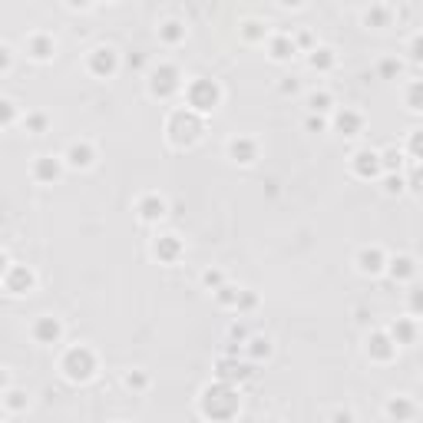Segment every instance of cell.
Segmentation results:
<instances>
[{"instance_id":"obj_1","label":"cell","mask_w":423,"mask_h":423,"mask_svg":"<svg viewBox=\"0 0 423 423\" xmlns=\"http://www.w3.org/2000/svg\"><path fill=\"white\" fill-rule=\"evenodd\" d=\"M238 391L232 387V384H222V380H215L212 387L202 391V400H198V407L202 413L209 417V420H232L235 413H238Z\"/></svg>"},{"instance_id":"obj_2","label":"cell","mask_w":423,"mask_h":423,"mask_svg":"<svg viewBox=\"0 0 423 423\" xmlns=\"http://www.w3.org/2000/svg\"><path fill=\"white\" fill-rule=\"evenodd\" d=\"M166 133H169V142L172 146H192L198 142V136L205 133V122L198 116L196 109H172L169 113V122H166Z\"/></svg>"},{"instance_id":"obj_3","label":"cell","mask_w":423,"mask_h":423,"mask_svg":"<svg viewBox=\"0 0 423 423\" xmlns=\"http://www.w3.org/2000/svg\"><path fill=\"white\" fill-rule=\"evenodd\" d=\"M60 370L66 374V380H73V384H86V380L96 374V354L90 348H83V344H76L63 354L60 361Z\"/></svg>"},{"instance_id":"obj_4","label":"cell","mask_w":423,"mask_h":423,"mask_svg":"<svg viewBox=\"0 0 423 423\" xmlns=\"http://www.w3.org/2000/svg\"><path fill=\"white\" fill-rule=\"evenodd\" d=\"M185 103H189V109H196L198 116L202 113H212L215 106L222 103V90H218V83L215 79H192L189 86H185Z\"/></svg>"},{"instance_id":"obj_5","label":"cell","mask_w":423,"mask_h":423,"mask_svg":"<svg viewBox=\"0 0 423 423\" xmlns=\"http://www.w3.org/2000/svg\"><path fill=\"white\" fill-rule=\"evenodd\" d=\"M182 90V73L179 66L172 63H159V70H152V79H149V93L159 96V100H169Z\"/></svg>"},{"instance_id":"obj_6","label":"cell","mask_w":423,"mask_h":423,"mask_svg":"<svg viewBox=\"0 0 423 423\" xmlns=\"http://www.w3.org/2000/svg\"><path fill=\"white\" fill-rule=\"evenodd\" d=\"M116 66H120V53L113 46H96V50H90V57H86V70L93 76H100V79L113 76Z\"/></svg>"},{"instance_id":"obj_7","label":"cell","mask_w":423,"mask_h":423,"mask_svg":"<svg viewBox=\"0 0 423 423\" xmlns=\"http://www.w3.org/2000/svg\"><path fill=\"white\" fill-rule=\"evenodd\" d=\"M3 288H7L10 294H27L33 288V272L27 265H7V272H3Z\"/></svg>"},{"instance_id":"obj_8","label":"cell","mask_w":423,"mask_h":423,"mask_svg":"<svg viewBox=\"0 0 423 423\" xmlns=\"http://www.w3.org/2000/svg\"><path fill=\"white\" fill-rule=\"evenodd\" d=\"M384 166H380V152L374 149H361L354 152V176H361V179H377Z\"/></svg>"},{"instance_id":"obj_9","label":"cell","mask_w":423,"mask_h":423,"mask_svg":"<svg viewBox=\"0 0 423 423\" xmlns=\"http://www.w3.org/2000/svg\"><path fill=\"white\" fill-rule=\"evenodd\" d=\"M367 354H370L374 361H393L397 344H393V337L387 331H374L367 337Z\"/></svg>"},{"instance_id":"obj_10","label":"cell","mask_w":423,"mask_h":423,"mask_svg":"<svg viewBox=\"0 0 423 423\" xmlns=\"http://www.w3.org/2000/svg\"><path fill=\"white\" fill-rule=\"evenodd\" d=\"M30 334H33V341H37V344H57V341H60V334H63V328H60V321H57V317L44 314V317H37V324L30 328Z\"/></svg>"},{"instance_id":"obj_11","label":"cell","mask_w":423,"mask_h":423,"mask_svg":"<svg viewBox=\"0 0 423 423\" xmlns=\"http://www.w3.org/2000/svg\"><path fill=\"white\" fill-rule=\"evenodd\" d=\"M136 212H139V218H142V222H159V218H166L169 205H166V198L162 196L149 192V196H142L136 202Z\"/></svg>"},{"instance_id":"obj_12","label":"cell","mask_w":423,"mask_h":423,"mask_svg":"<svg viewBox=\"0 0 423 423\" xmlns=\"http://www.w3.org/2000/svg\"><path fill=\"white\" fill-rule=\"evenodd\" d=\"M93 159H96V152L90 142H70V149L63 152V162L70 169H90Z\"/></svg>"},{"instance_id":"obj_13","label":"cell","mask_w":423,"mask_h":423,"mask_svg":"<svg viewBox=\"0 0 423 423\" xmlns=\"http://www.w3.org/2000/svg\"><path fill=\"white\" fill-rule=\"evenodd\" d=\"M228 156L235 159V162H242V166H252L258 159V146H255V139H248V136H235L232 142H228Z\"/></svg>"},{"instance_id":"obj_14","label":"cell","mask_w":423,"mask_h":423,"mask_svg":"<svg viewBox=\"0 0 423 423\" xmlns=\"http://www.w3.org/2000/svg\"><path fill=\"white\" fill-rule=\"evenodd\" d=\"M387 261H391V258L384 255L380 248H361L357 268H361V274H380L384 268H387Z\"/></svg>"},{"instance_id":"obj_15","label":"cell","mask_w":423,"mask_h":423,"mask_svg":"<svg viewBox=\"0 0 423 423\" xmlns=\"http://www.w3.org/2000/svg\"><path fill=\"white\" fill-rule=\"evenodd\" d=\"M63 159H53V156H40L37 162H33V179L37 182H57L63 172Z\"/></svg>"},{"instance_id":"obj_16","label":"cell","mask_w":423,"mask_h":423,"mask_svg":"<svg viewBox=\"0 0 423 423\" xmlns=\"http://www.w3.org/2000/svg\"><path fill=\"white\" fill-rule=\"evenodd\" d=\"M248 377H252V367L248 364H238V361H232V357L218 361V380L222 384H238V380H248Z\"/></svg>"},{"instance_id":"obj_17","label":"cell","mask_w":423,"mask_h":423,"mask_svg":"<svg viewBox=\"0 0 423 423\" xmlns=\"http://www.w3.org/2000/svg\"><path fill=\"white\" fill-rule=\"evenodd\" d=\"M334 126H337V133H344V136H357L364 129V116L357 109H337V113H334Z\"/></svg>"},{"instance_id":"obj_18","label":"cell","mask_w":423,"mask_h":423,"mask_svg":"<svg viewBox=\"0 0 423 423\" xmlns=\"http://www.w3.org/2000/svg\"><path fill=\"white\" fill-rule=\"evenodd\" d=\"M152 255L159 258V261H176V258L182 255L179 235H159V238L152 242Z\"/></svg>"},{"instance_id":"obj_19","label":"cell","mask_w":423,"mask_h":423,"mask_svg":"<svg viewBox=\"0 0 423 423\" xmlns=\"http://www.w3.org/2000/svg\"><path fill=\"white\" fill-rule=\"evenodd\" d=\"M53 50H57V44H53V37H46V33H33L30 40H27V53H30L33 60H50L53 57Z\"/></svg>"},{"instance_id":"obj_20","label":"cell","mask_w":423,"mask_h":423,"mask_svg":"<svg viewBox=\"0 0 423 423\" xmlns=\"http://www.w3.org/2000/svg\"><path fill=\"white\" fill-rule=\"evenodd\" d=\"M413 413H417V407H413L410 397H391V400H387V417H391V420L407 423V420H413Z\"/></svg>"},{"instance_id":"obj_21","label":"cell","mask_w":423,"mask_h":423,"mask_svg":"<svg viewBox=\"0 0 423 423\" xmlns=\"http://www.w3.org/2000/svg\"><path fill=\"white\" fill-rule=\"evenodd\" d=\"M387 272H391L393 281H410L413 274H417V265H413V258L410 255H397L387 261Z\"/></svg>"},{"instance_id":"obj_22","label":"cell","mask_w":423,"mask_h":423,"mask_svg":"<svg viewBox=\"0 0 423 423\" xmlns=\"http://www.w3.org/2000/svg\"><path fill=\"white\" fill-rule=\"evenodd\" d=\"M268 50H272V60H291V57L298 53L294 40H291V37H285V33L272 37V40H268Z\"/></svg>"},{"instance_id":"obj_23","label":"cell","mask_w":423,"mask_h":423,"mask_svg":"<svg viewBox=\"0 0 423 423\" xmlns=\"http://www.w3.org/2000/svg\"><path fill=\"white\" fill-rule=\"evenodd\" d=\"M159 40H166L169 46H176L185 40V24L182 20H166V24H159Z\"/></svg>"},{"instance_id":"obj_24","label":"cell","mask_w":423,"mask_h":423,"mask_svg":"<svg viewBox=\"0 0 423 423\" xmlns=\"http://www.w3.org/2000/svg\"><path fill=\"white\" fill-rule=\"evenodd\" d=\"M308 63H311L314 70H321V73H328L334 66V50L331 46H314V50L308 53Z\"/></svg>"},{"instance_id":"obj_25","label":"cell","mask_w":423,"mask_h":423,"mask_svg":"<svg viewBox=\"0 0 423 423\" xmlns=\"http://www.w3.org/2000/svg\"><path fill=\"white\" fill-rule=\"evenodd\" d=\"M391 337H393V344H410L413 337H417V328H413V321L410 317H400L397 324L391 328Z\"/></svg>"},{"instance_id":"obj_26","label":"cell","mask_w":423,"mask_h":423,"mask_svg":"<svg viewBox=\"0 0 423 423\" xmlns=\"http://www.w3.org/2000/svg\"><path fill=\"white\" fill-rule=\"evenodd\" d=\"M380 166H384V176H397L400 166H404V149H384L380 152Z\"/></svg>"},{"instance_id":"obj_27","label":"cell","mask_w":423,"mask_h":423,"mask_svg":"<svg viewBox=\"0 0 423 423\" xmlns=\"http://www.w3.org/2000/svg\"><path fill=\"white\" fill-rule=\"evenodd\" d=\"M308 106H311V113H314V116H324V113H331L334 109V100H331V93L328 90H321V93H311Z\"/></svg>"},{"instance_id":"obj_28","label":"cell","mask_w":423,"mask_h":423,"mask_svg":"<svg viewBox=\"0 0 423 423\" xmlns=\"http://www.w3.org/2000/svg\"><path fill=\"white\" fill-rule=\"evenodd\" d=\"M404 103H407L410 109L423 113V79H413V83H410L407 93H404Z\"/></svg>"},{"instance_id":"obj_29","label":"cell","mask_w":423,"mask_h":423,"mask_svg":"<svg viewBox=\"0 0 423 423\" xmlns=\"http://www.w3.org/2000/svg\"><path fill=\"white\" fill-rule=\"evenodd\" d=\"M248 354H252V361L268 357V354H272V341H268V337H248Z\"/></svg>"},{"instance_id":"obj_30","label":"cell","mask_w":423,"mask_h":423,"mask_svg":"<svg viewBox=\"0 0 423 423\" xmlns=\"http://www.w3.org/2000/svg\"><path fill=\"white\" fill-rule=\"evenodd\" d=\"M391 20V7H370L367 14H364V24L367 27H384Z\"/></svg>"},{"instance_id":"obj_31","label":"cell","mask_w":423,"mask_h":423,"mask_svg":"<svg viewBox=\"0 0 423 423\" xmlns=\"http://www.w3.org/2000/svg\"><path fill=\"white\" fill-rule=\"evenodd\" d=\"M215 298H218V304H225V308H238V298H242V291L232 285H222L218 291H215Z\"/></svg>"},{"instance_id":"obj_32","label":"cell","mask_w":423,"mask_h":423,"mask_svg":"<svg viewBox=\"0 0 423 423\" xmlns=\"http://www.w3.org/2000/svg\"><path fill=\"white\" fill-rule=\"evenodd\" d=\"M407 152L417 159V162H423V129H413L407 139Z\"/></svg>"},{"instance_id":"obj_33","label":"cell","mask_w":423,"mask_h":423,"mask_svg":"<svg viewBox=\"0 0 423 423\" xmlns=\"http://www.w3.org/2000/svg\"><path fill=\"white\" fill-rule=\"evenodd\" d=\"M404 189H407V179H404L400 172H397V176H384V192H387V196H400Z\"/></svg>"},{"instance_id":"obj_34","label":"cell","mask_w":423,"mask_h":423,"mask_svg":"<svg viewBox=\"0 0 423 423\" xmlns=\"http://www.w3.org/2000/svg\"><path fill=\"white\" fill-rule=\"evenodd\" d=\"M122 384H126L129 391H146V387H149V377H146L142 370H129V374L122 377Z\"/></svg>"},{"instance_id":"obj_35","label":"cell","mask_w":423,"mask_h":423,"mask_svg":"<svg viewBox=\"0 0 423 423\" xmlns=\"http://www.w3.org/2000/svg\"><path fill=\"white\" fill-rule=\"evenodd\" d=\"M0 113H3V116H0L3 129H10V126H14V120H17V103H14V100H3V103H0Z\"/></svg>"},{"instance_id":"obj_36","label":"cell","mask_w":423,"mask_h":423,"mask_svg":"<svg viewBox=\"0 0 423 423\" xmlns=\"http://www.w3.org/2000/svg\"><path fill=\"white\" fill-rule=\"evenodd\" d=\"M407 185H410V192L423 196V162H417V166H413V172L407 176Z\"/></svg>"},{"instance_id":"obj_37","label":"cell","mask_w":423,"mask_h":423,"mask_svg":"<svg viewBox=\"0 0 423 423\" xmlns=\"http://www.w3.org/2000/svg\"><path fill=\"white\" fill-rule=\"evenodd\" d=\"M407 304H410V311H413V314L423 317V285H417L413 291H410V294H407Z\"/></svg>"},{"instance_id":"obj_38","label":"cell","mask_w":423,"mask_h":423,"mask_svg":"<svg viewBox=\"0 0 423 423\" xmlns=\"http://www.w3.org/2000/svg\"><path fill=\"white\" fill-rule=\"evenodd\" d=\"M202 285L212 288V291H218V288L225 285V274H222V272H215V268H209V272L202 274Z\"/></svg>"},{"instance_id":"obj_39","label":"cell","mask_w":423,"mask_h":423,"mask_svg":"<svg viewBox=\"0 0 423 423\" xmlns=\"http://www.w3.org/2000/svg\"><path fill=\"white\" fill-rule=\"evenodd\" d=\"M3 404H7V410H24L27 407V393L24 391H7V400H3Z\"/></svg>"},{"instance_id":"obj_40","label":"cell","mask_w":423,"mask_h":423,"mask_svg":"<svg viewBox=\"0 0 423 423\" xmlns=\"http://www.w3.org/2000/svg\"><path fill=\"white\" fill-rule=\"evenodd\" d=\"M24 126H27V133H44V129H46V116H44V113H30V116L24 120Z\"/></svg>"},{"instance_id":"obj_41","label":"cell","mask_w":423,"mask_h":423,"mask_svg":"<svg viewBox=\"0 0 423 423\" xmlns=\"http://www.w3.org/2000/svg\"><path fill=\"white\" fill-rule=\"evenodd\" d=\"M380 76H387V79H393V76L400 73V60H393V57H387V60H380Z\"/></svg>"},{"instance_id":"obj_42","label":"cell","mask_w":423,"mask_h":423,"mask_svg":"<svg viewBox=\"0 0 423 423\" xmlns=\"http://www.w3.org/2000/svg\"><path fill=\"white\" fill-rule=\"evenodd\" d=\"M304 129H308V133H324V129H328V120H324V116H314V113H311V116L304 120Z\"/></svg>"},{"instance_id":"obj_43","label":"cell","mask_w":423,"mask_h":423,"mask_svg":"<svg viewBox=\"0 0 423 423\" xmlns=\"http://www.w3.org/2000/svg\"><path fill=\"white\" fill-rule=\"evenodd\" d=\"M242 33L248 37V40H261V37H265V27H261L258 20H248V24L242 27Z\"/></svg>"},{"instance_id":"obj_44","label":"cell","mask_w":423,"mask_h":423,"mask_svg":"<svg viewBox=\"0 0 423 423\" xmlns=\"http://www.w3.org/2000/svg\"><path fill=\"white\" fill-rule=\"evenodd\" d=\"M410 57H413L417 63H423V30L417 33L413 40H410Z\"/></svg>"},{"instance_id":"obj_45","label":"cell","mask_w":423,"mask_h":423,"mask_svg":"<svg viewBox=\"0 0 423 423\" xmlns=\"http://www.w3.org/2000/svg\"><path fill=\"white\" fill-rule=\"evenodd\" d=\"M258 304V298L252 294V291H242V298H238V311H252Z\"/></svg>"},{"instance_id":"obj_46","label":"cell","mask_w":423,"mask_h":423,"mask_svg":"<svg viewBox=\"0 0 423 423\" xmlns=\"http://www.w3.org/2000/svg\"><path fill=\"white\" fill-rule=\"evenodd\" d=\"M10 60H14V53H10V46L3 44V46H0V70H3V73L10 70Z\"/></svg>"},{"instance_id":"obj_47","label":"cell","mask_w":423,"mask_h":423,"mask_svg":"<svg viewBox=\"0 0 423 423\" xmlns=\"http://www.w3.org/2000/svg\"><path fill=\"white\" fill-rule=\"evenodd\" d=\"M331 423H354V413H350V410H337L331 417Z\"/></svg>"},{"instance_id":"obj_48","label":"cell","mask_w":423,"mask_h":423,"mask_svg":"<svg viewBox=\"0 0 423 423\" xmlns=\"http://www.w3.org/2000/svg\"><path fill=\"white\" fill-rule=\"evenodd\" d=\"M294 46H304V50H314V40H311V33H298V40Z\"/></svg>"},{"instance_id":"obj_49","label":"cell","mask_w":423,"mask_h":423,"mask_svg":"<svg viewBox=\"0 0 423 423\" xmlns=\"http://www.w3.org/2000/svg\"><path fill=\"white\" fill-rule=\"evenodd\" d=\"M129 66H133V70H142V66H146V53H133V57H129Z\"/></svg>"},{"instance_id":"obj_50","label":"cell","mask_w":423,"mask_h":423,"mask_svg":"<svg viewBox=\"0 0 423 423\" xmlns=\"http://www.w3.org/2000/svg\"><path fill=\"white\" fill-rule=\"evenodd\" d=\"M278 90H281V93H298V79H294V76H288V79L281 83V86H278Z\"/></svg>"},{"instance_id":"obj_51","label":"cell","mask_w":423,"mask_h":423,"mask_svg":"<svg viewBox=\"0 0 423 423\" xmlns=\"http://www.w3.org/2000/svg\"><path fill=\"white\" fill-rule=\"evenodd\" d=\"M265 423H278V420H265Z\"/></svg>"}]
</instances>
